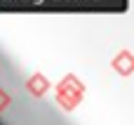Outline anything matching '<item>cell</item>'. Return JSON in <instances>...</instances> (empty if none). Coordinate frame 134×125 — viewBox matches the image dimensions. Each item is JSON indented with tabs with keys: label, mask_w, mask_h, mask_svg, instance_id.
<instances>
[{
	"label": "cell",
	"mask_w": 134,
	"mask_h": 125,
	"mask_svg": "<svg viewBox=\"0 0 134 125\" xmlns=\"http://www.w3.org/2000/svg\"><path fill=\"white\" fill-rule=\"evenodd\" d=\"M82 97H85V85H82V80L78 76L68 73V76H64L59 80V85H57V102L61 104L64 111H73L82 102Z\"/></svg>",
	"instance_id": "obj_1"
},
{
	"label": "cell",
	"mask_w": 134,
	"mask_h": 125,
	"mask_svg": "<svg viewBox=\"0 0 134 125\" xmlns=\"http://www.w3.org/2000/svg\"><path fill=\"white\" fill-rule=\"evenodd\" d=\"M111 66H113V71H118L120 76H132L134 73V57H132V52H130V50L118 52V54L113 57Z\"/></svg>",
	"instance_id": "obj_2"
},
{
	"label": "cell",
	"mask_w": 134,
	"mask_h": 125,
	"mask_svg": "<svg viewBox=\"0 0 134 125\" xmlns=\"http://www.w3.org/2000/svg\"><path fill=\"white\" fill-rule=\"evenodd\" d=\"M26 87H28V92H31L33 97H45V95L49 92L52 83L47 80V76H42V73H33V76L26 80Z\"/></svg>",
	"instance_id": "obj_3"
},
{
	"label": "cell",
	"mask_w": 134,
	"mask_h": 125,
	"mask_svg": "<svg viewBox=\"0 0 134 125\" xmlns=\"http://www.w3.org/2000/svg\"><path fill=\"white\" fill-rule=\"evenodd\" d=\"M9 104H12V97L0 87V113H2V111H7V109H9Z\"/></svg>",
	"instance_id": "obj_4"
}]
</instances>
